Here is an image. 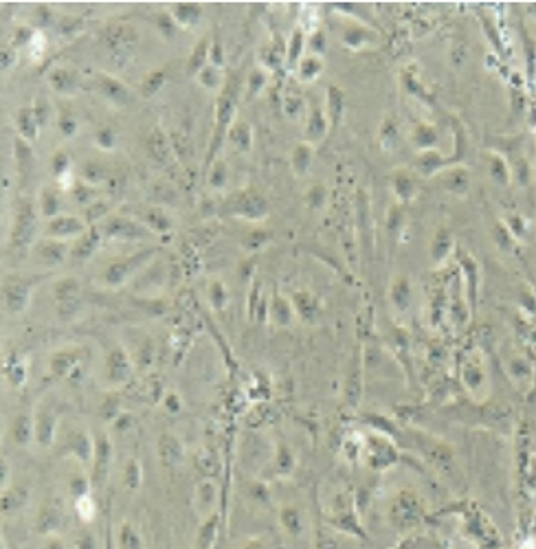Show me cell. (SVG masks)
I'll return each instance as SVG.
<instances>
[{"instance_id": "cell-1", "label": "cell", "mask_w": 536, "mask_h": 549, "mask_svg": "<svg viewBox=\"0 0 536 549\" xmlns=\"http://www.w3.org/2000/svg\"><path fill=\"white\" fill-rule=\"evenodd\" d=\"M132 372H134V361L123 350L114 347V350L106 354V361H103V378H106V383L110 387L128 383Z\"/></svg>"}, {"instance_id": "cell-2", "label": "cell", "mask_w": 536, "mask_h": 549, "mask_svg": "<svg viewBox=\"0 0 536 549\" xmlns=\"http://www.w3.org/2000/svg\"><path fill=\"white\" fill-rule=\"evenodd\" d=\"M86 231H88L86 222H81V218L68 216V214H62L53 220H47V225H44V235L49 240H58V242L81 238Z\"/></svg>"}, {"instance_id": "cell-3", "label": "cell", "mask_w": 536, "mask_h": 549, "mask_svg": "<svg viewBox=\"0 0 536 549\" xmlns=\"http://www.w3.org/2000/svg\"><path fill=\"white\" fill-rule=\"evenodd\" d=\"M103 233L108 238H119V240H143L150 235V229L143 227L134 220L119 216V214H110L103 220Z\"/></svg>"}, {"instance_id": "cell-4", "label": "cell", "mask_w": 536, "mask_h": 549, "mask_svg": "<svg viewBox=\"0 0 536 549\" xmlns=\"http://www.w3.org/2000/svg\"><path fill=\"white\" fill-rule=\"evenodd\" d=\"M233 214L244 218V220H264L266 214H268V205L266 200L261 198L257 192H244L235 198V205H233Z\"/></svg>"}, {"instance_id": "cell-5", "label": "cell", "mask_w": 536, "mask_h": 549, "mask_svg": "<svg viewBox=\"0 0 536 549\" xmlns=\"http://www.w3.org/2000/svg\"><path fill=\"white\" fill-rule=\"evenodd\" d=\"M97 88L101 92V97L108 99L112 105H117V108H128V105L132 103V99H134L132 92L125 88L119 79L106 75V73H99V75H97Z\"/></svg>"}, {"instance_id": "cell-6", "label": "cell", "mask_w": 536, "mask_h": 549, "mask_svg": "<svg viewBox=\"0 0 536 549\" xmlns=\"http://www.w3.org/2000/svg\"><path fill=\"white\" fill-rule=\"evenodd\" d=\"M148 255H150V251H148V253H141V255L136 257V259L132 257V259H128V261L112 264V266H108L106 272H103V281H106L110 288H117L119 283H123V281L128 279L130 274L136 270V264H143L145 259H148Z\"/></svg>"}, {"instance_id": "cell-7", "label": "cell", "mask_w": 536, "mask_h": 549, "mask_svg": "<svg viewBox=\"0 0 536 549\" xmlns=\"http://www.w3.org/2000/svg\"><path fill=\"white\" fill-rule=\"evenodd\" d=\"M49 86L58 94H66V97H71V94H77L81 81L75 73L68 71V68H53L49 73Z\"/></svg>"}, {"instance_id": "cell-8", "label": "cell", "mask_w": 536, "mask_h": 549, "mask_svg": "<svg viewBox=\"0 0 536 549\" xmlns=\"http://www.w3.org/2000/svg\"><path fill=\"white\" fill-rule=\"evenodd\" d=\"M36 229V216H34V209L23 205L18 211V218H16V229H14V242L18 246H27L31 244V231Z\"/></svg>"}, {"instance_id": "cell-9", "label": "cell", "mask_w": 536, "mask_h": 549, "mask_svg": "<svg viewBox=\"0 0 536 549\" xmlns=\"http://www.w3.org/2000/svg\"><path fill=\"white\" fill-rule=\"evenodd\" d=\"M40 214L44 220H53L62 216V189L47 187L40 194Z\"/></svg>"}, {"instance_id": "cell-10", "label": "cell", "mask_w": 536, "mask_h": 549, "mask_svg": "<svg viewBox=\"0 0 536 549\" xmlns=\"http://www.w3.org/2000/svg\"><path fill=\"white\" fill-rule=\"evenodd\" d=\"M196 505H198V512L201 516H209L216 505H218V488L212 479H205L198 483L196 488Z\"/></svg>"}, {"instance_id": "cell-11", "label": "cell", "mask_w": 536, "mask_h": 549, "mask_svg": "<svg viewBox=\"0 0 536 549\" xmlns=\"http://www.w3.org/2000/svg\"><path fill=\"white\" fill-rule=\"evenodd\" d=\"M38 255H40L42 261L49 264V266H58V264H62L66 259L68 246H66V242H58V240H49L47 238L44 244L40 246Z\"/></svg>"}, {"instance_id": "cell-12", "label": "cell", "mask_w": 536, "mask_h": 549, "mask_svg": "<svg viewBox=\"0 0 536 549\" xmlns=\"http://www.w3.org/2000/svg\"><path fill=\"white\" fill-rule=\"evenodd\" d=\"M16 125H18V132L23 134L25 141H34L40 132V123H38L34 108H20L18 117H16Z\"/></svg>"}, {"instance_id": "cell-13", "label": "cell", "mask_w": 536, "mask_h": 549, "mask_svg": "<svg viewBox=\"0 0 536 549\" xmlns=\"http://www.w3.org/2000/svg\"><path fill=\"white\" fill-rule=\"evenodd\" d=\"M279 519H281V525L286 527L290 534H295V536L303 534V527H306V516H303V512L297 510L295 505H283V508L279 510Z\"/></svg>"}, {"instance_id": "cell-14", "label": "cell", "mask_w": 536, "mask_h": 549, "mask_svg": "<svg viewBox=\"0 0 536 549\" xmlns=\"http://www.w3.org/2000/svg\"><path fill=\"white\" fill-rule=\"evenodd\" d=\"M167 14L172 16V20H174L176 25H181V27H194V25H198V20H201L203 9L198 7V5H176Z\"/></svg>"}, {"instance_id": "cell-15", "label": "cell", "mask_w": 536, "mask_h": 549, "mask_svg": "<svg viewBox=\"0 0 536 549\" xmlns=\"http://www.w3.org/2000/svg\"><path fill=\"white\" fill-rule=\"evenodd\" d=\"M159 455L165 463H181L183 459V444L174 435L165 433L159 439Z\"/></svg>"}, {"instance_id": "cell-16", "label": "cell", "mask_w": 536, "mask_h": 549, "mask_svg": "<svg viewBox=\"0 0 536 549\" xmlns=\"http://www.w3.org/2000/svg\"><path fill=\"white\" fill-rule=\"evenodd\" d=\"M229 139L233 141V145L242 152H251V147H253V130H251V125L244 123V121H238L233 128L229 130Z\"/></svg>"}, {"instance_id": "cell-17", "label": "cell", "mask_w": 536, "mask_h": 549, "mask_svg": "<svg viewBox=\"0 0 536 549\" xmlns=\"http://www.w3.org/2000/svg\"><path fill=\"white\" fill-rule=\"evenodd\" d=\"M12 435L14 439L18 442V446H27L31 435H36V426H34V420L29 416H20L16 422H14V429H12Z\"/></svg>"}, {"instance_id": "cell-18", "label": "cell", "mask_w": 536, "mask_h": 549, "mask_svg": "<svg viewBox=\"0 0 536 549\" xmlns=\"http://www.w3.org/2000/svg\"><path fill=\"white\" fill-rule=\"evenodd\" d=\"M207 299H209V303H212V308H216V310L227 308V303H229L227 283L220 281V279H214L207 288Z\"/></svg>"}, {"instance_id": "cell-19", "label": "cell", "mask_w": 536, "mask_h": 549, "mask_svg": "<svg viewBox=\"0 0 536 549\" xmlns=\"http://www.w3.org/2000/svg\"><path fill=\"white\" fill-rule=\"evenodd\" d=\"M148 150H150V156L156 158L159 163L167 161V156H170V145H167V139H165V134L161 130H156L154 134H150Z\"/></svg>"}, {"instance_id": "cell-20", "label": "cell", "mask_w": 536, "mask_h": 549, "mask_svg": "<svg viewBox=\"0 0 536 549\" xmlns=\"http://www.w3.org/2000/svg\"><path fill=\"white\" fill-rule=\"evenodd\" d=\"M99 233H97V229H88L86 233H84L81 238H79V244H77V248L73 251V255L75 257H90L92 253H94V248H97V244H99Z\"/></svg>"}, {"instance_id": "cell-21", "label": "cell", "mask_w": 536, "mask_h": 549, "mask_svg": "<svg viewBox=\"0 0 536 549\" xmlns=\"http://www.w3.org/2000/svg\"><path fill=\"white\" fill-rule=\"evenodd\" d=\"M196 77H198V81H201V86H205L207 90L216 92V90L222 88V75H220V68L214 64H207Z\"/></svg>"}, {"instance_id": "cell-22", "label": "cell", "mask_w": 536, "mask_h": 549, "mask_svg": "<svg viewBox=\"0 0 536 549\" xmlns=\"http://www.w3.org/2000/svg\"><path fill=\"white\" fill-rule=\"evenodd\" d=\"M119 141V134L117 130L112 128V125H103V128H99L97 132H94V143H97V147H101V150H114V145H117Z\"/></svg>"}, {"instance_id": "cell-23", "label": "cell", "mask_w": 536, "mask_h": 549, "mask_svg": "<svg viewBox=\"0 0 536 549\" xmlns=\"http://www.w3.org/2000/svg\"><path fill=\"white\" fill-rule=\"evenodd\" d=\"M209 55H212V53H209V44H207V42H201V44L194 49L192 60H189V73L198 75V73H201L209 64V62H207Z\"/></svg>"}, {"instance_id": "cell-24", "label": "cell", "mask_w": 536, "mask_h": 549, "mask_svg": "<svg viewBox=\"0 0 536 549\" xmlns=\"http://www.w3.org/2000/svg\"><path fill=\"white\" fill-rule=\"evenodd\" d=\"M103 178H106V170H103V165H99L97 161H88L81 167V181L84 183L94 187V185H99Z\"/></svg>"}, {"instance_id": "cell-25", "label": "cell", "mask_w": 536, "mask_h": 549, "mask_svg": "<svg viewBox=\"0 0 536 549\" xmlns=\"http://www.w3.org/2000/svg\"><path fill=\"white\" fill-rule=\"evenodd\" d=\"M227 181H229L227 163L225 161H216L212 165V170H209V185H212L214 189H225L227 187Z\"/></svg>"}, {"instance_id": "cell-26", "label": "cell", "mask_w": 536, "mask_h": 549, "mask_svg": "<svg viewBox=\"0 0 536 549\" xmlns=\"http://www.w3.org/2000/svg\"><path fill=\"white\" fill-rule=\"evenodd\" d=\"M170 216H165L159 209H150L148 211V229L156 231V233H163V231L170 229Z\"/></svg>"}, {"instance_id": "cell-27", "label": "cell", "mask_w": 536, "mask_h": 549, "mask_svg": "<svg viewBox=\"0 0 536 549\" xmlns=\"http://www.w3.org/2000/svg\"><path fill=\"white\" fill-rule=\"evenodd\" d=\"M110 216V205L103 203V200H97L90 207H86V225H94L97 220H106Z\"/></svg>"}, {"instance_id": "cell-28", "label": "cell", "mask_w": 536, "mask_h": 549, "mask_svg": "<svg viewBox=\"0 0 536 549\" xmlns=\"http://www.w3.org/2000/svg\"><path fill=\"white\" fill-rule=\"evenodd\" d=\"M123 481L128 488H139V483H141V466H139V461L136 459H130L128 463H125V468H123Z\"/></svg>"}, {"instance_id": "cell-29", "label": "cell", "mask_w": 536, "mask_h": 549, "mask_svg": "<svg viewBox=\"0 0 536 549\" xmlns=\"http://www.w3.org/2000/svg\"><path fill=\"white\" fill-rule=\"evenodd\" d=\"M119 545H121V549H141V538H139V534H136L134 527H130V525L121 527Z\"/></svg>"}, {"instance_id": "cell-30", "label": "cell", "mask_w": 536, "mask_h": 549, "mask_svg": "<svg viewBox=\"0 0 536 549\" xmlns=\"http://www.w3.org/2000/svg\"><path fill=\"white\" fill-rule=\"evenodd\" d=\"M77 128H79V123H77V119L73 117L71 112H62L60 114V130H62V134L64 136H73V134H77Z\"/></svg>"}, {"instance_id": "cell-31", "label": "cell", "mask_w": 536, "mask_h": 549, "mask_svg": "<svg viewBox=\"0 0 536 549\" xmlns=\"http://www.w3.org/2000/svg\"><path fill=\"white\" fill-rule=\"evenodd\" d=\"M66 172H71V158L64 150H60L55 156H53V174L60 178V176H64Z\"/></svg>"}, {"instance_id": "cell-32", "label": "cell", "mask_w": 536, "mask_h": 549, "mask_svg": "<svg viewBox=\"0 0 536 549\" xmlns=\"http://www.w3.org/2000/svg\"><path fill=\"white\" fill-rule=\"evenodd\" d=\"M77 512L84 521H92L94 516V501L88 497V494H84V497L77 499Z\"/></svg>"}, {"instance_id": "cell-33", "label": "cell", "mask_w": 536, "mask_h": 549, "mask_svg": "<svg viewBox=\"0 0 536 549\" xmlns=\"http://www.w3.org/2000/svg\"><path fill=\"white\" fill-rule=\"evenodd\" d=\"M264 84H266V75L261 71H253L248 75V86H246V92L253 97V94H257L261 88H264Z\"/></svg>"}, {"instance_id": "cell-34", "label": "cell", "mask_w": 536, "mask_h": 549, "mask_svg": "<svg viewBox=\"0 0 536 549\" xmlns=\"http://www.w3.org/2000/svg\"><path fill=\"white\" fill-rule=\"evenodd\" d=\"M319 68H321V64L317 62V58L303 60V62H301V66H299V75H301V79H312V77H314L312 73H317Z\"/></svg>"}, {"instance_id": "cell-35", "label": "cell", "mask_w": 536, "mask_h": 549, "mask_svg": "<svg viewBox=\"0 0 536 549\" xmlns=\"http://www.w3.org/2000/svg\"><path fill=\"white\" fill-rule=\"evenodd\" d=\"M163 81H165L163 73H152V75L145 79V84H143V92L145 94H154L156 90L163 86Z\"/></svg>"}]
</instances>
